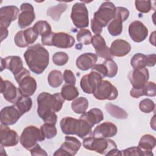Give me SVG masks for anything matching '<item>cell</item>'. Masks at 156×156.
Segmentation results:
<instances>
[{
  "mask_svg": "<svg viewBox=\"0 0 156 156\" xmlns=\"http://www.w3.org/2000/svg\"><path fill=\"white\" fill-rule=\"evenodd\" d=\"M61 94L65 100L70 101L76 99L79 94L77 88L74 86L69 84H65L62 87Z\"/></svg>",
  "mask_w": 156,
  "mask_h": 156,
  "instance_id": "obj_33",
  "label": "cell"
},
{
  "mask_svg": "<svg viewBox=\"0 0 156 156\" xmlns=\"http://www.w3.org/2000/svg\"><path fill=\"white\" fill-rule=\"evenodd\" d=\"M19 9L15 5L4 6L0 9V30L1 39L2 41L8 36L7 28L11 23L19 16Z\"/></svg>",
  "mask_w": 156,
  "mask_h": 156,
  "instance_id": "obj_7",
  "label": "cell"
},
{
  "mask_svg": "<svg viewBox=\"0 0 156 156\" xmlns=\"http://www.w3.org/2000/svg\"><path fill=\"white\" fill-rule=\"evenodd\" d=\"M116 13V7L110 1L103 2L98 11L94 12L93 18L91 20V28L95 35H100L102 28L112 21Z\"/></svg>",
  "mask_w": 156,
  "mask_h": 156,
  "instance_id": "obj_3",
  "label": "cell"
},
{
  "mask_svg": "<svg viewBox=\"0 0 156 156\" xmlns=\"http://www.w3.org/2000/svg\"><path fill=\"white\" fill-rule=\"evenodd\" d=\"M60 126L64 134L76 135L82 139L90 136L92 133V127L85 121L71 116L62 118Z\"/></svg>",
  "mask_w": 156,
  "mask_h": 156,
  "instance_id": "obj_4",
  "label": "cell"
},
{
  "mask_svg": "<svg viewBox=\"0 0 156 156\" xmlns=\"http://www.w3.org/2000/svg\"><path fill=\"white\" fill-rule=\"evenodd\" d=\"M52 62L55 65L63 66L65 65L69 60V57L66 52H57L52 55Z\"/></svg>",
  "mask_w": 156,
  "mask_h": 156,
  "instance_id": "obj_41",
  "label": "cell"
},
{
  "mask_svg": "<svg viewBox=\"0 0 156 156\" xmlns=\"http://www.w3.org/2000/svg\"><path fill=\"white\" fill-rule=\"evenodd\" d=\"M149 77V71L146 68L133 69L128 75L129 80L134 88H141L144 86Z\"/></svg>",
  "mask_w": 156,
  "mask_h": 156,
  "instance_id": "obj_18",
  "label": "cell"
},
{
  "mask_svg": "<svg viewBox=\"0 0 156 156\" xmlns=\"http://www.w3.org/2000/svg\"><path fill=\"white\" fill-rule=\"evenodd\" d=\"M155 115L153 116L152 119L151 120V126L152 127V129L154 130H155Z\"/></svg>",
  "mask_w": 156,
  "mask_h": 156,
  "instance_id": "obj_50",
  "label": "cell"
},
{
  "mask_svg": "<svg viewBox=\"0 0 156 156\" xmlns=\"http://www.w3.org/2000/svg\"><path fill=\"white\" fill-rule=\"evenodd\" d=\"M106 67L107 70V77H114L118 73V66L113 59H107L102 63Z\"/></svg>",
  "mask_w": 156,
  "mask_h": 156,
  "instance_id": "obj_40",
  "label": "cell"
},
{
  "mask_svg": "<svg viewBox=\"0 0 156 156\" xmlns=\"http://www.w3.org/2000/svg\"><path fill=\"white\" fill-rule=\"evenodd\" d=\"M91 71H94L101 74L102 77H107V70L105 67V66L102 63V64H95L91 68Z\"/></svg>",
  "mask_w": 156,
  "mask_h": 156,
  "instance_id": "obj_46",
  "label": "cell"
},
{
  "mask_svg": "<svg viewBox=\"0 0 156 156\" xmlns=\"http://www.w3.org/2000/svg\"><path fill=\"white\" fill-rule=\"evenodd\" d=\"M106 155H122L121 151L118 149L117 148H114L111 149Z\"/></svg>",
  "mask_w": 156,
  "mask_h": 156,
  "instance_id": "obj_48",
  "label": "cell"
},
{
  "mask_svg": "<svg viewBox=\"0 0 156 156\" xmlns=\"http://www.w3.org/2000/svg\"><path fill=\"white\" fill-rule=\"evenodd\" d=\"M70 17L76 27L83 29L88 26V12L84 3H75L72 7Z\"/></svg>",
  "mask_w": 156,
  "mask_h": 156,
  "instance_id": "obj_10",
  "label": "cell"
},
{
  "mask_svg": "<svg viewBox=\"0 0 156 156\" xmlns=\"http://www.w3.org/2000/svg\"><path fill=\"white\" fill-rule=\"evenodd\" d=\"M32 27L37 34L41 37L46 36L52 32L51 26L46 21H38L35 23Z\"/></svg>",
  "mask_w": 156,
  "mask_h": 156,
  "instance_id": "obj_35",
  "label": "cell"
},
{
  "mask_svg": "<svg viewBox=\"0 0 156 156\" xmlns=\"http://www.w3.org/2000/svg\"><path fill=\"white\" fill-rule=\"evenodd\" d=\"M117 132L118 129L115 124L111 122H104L94 128L91 136L96 138H108L115 136Z\"/></svg>",
  "mask_w": 156,
  "mask_h": 156,
  "instance_id": "obj_24",
  "label": "cell"
},
{
  "mask_svg": "<svg viewBox=\"0 0 156 156\" xmlns=\"http://www.w3.org/2000/svg\"><path fill=\"white\" fill-rule=\"evenodd\" d=\"M1 93L6 101L14 104L23 96L19 88L12 82L7 80H3L2 77H1Z\"/></svg>",
  "mask_w": 156,
  "mask_h": 156,
  "instance_id": "obj_15",
  "label": "cell"
},
{
  "mask_svg": "<svg viewBox=\"0 0 156 156\" xmlns=\"http://www.w3.org/2000/svg\"><path fill=\"white\" fill-rule=\"evenodd\" d=\"M76 38L77 41L80 43V44L88 45L91 43L92 35L89 30L85 29H81L77 32Z\"/></svg>",
  "mask_w": 156,
  "mask_h": 156,
  "instance_id": "obj_39",
  "label": "cell"
},
{
  "mask_svg": "<svg viewBox=\"0 0 156 156\" xmlns=\"http://www.w3.org/2000/svg\"><path fill=\"white\" fill-rule=\"evenodd\" d=\"M102 76L96 71H91L81 78L80 85L82 91L87 94H93L98 85L102 80Z\"/></svg>",
  "mask_w": 156,
  "mask_h": 156,
  "instance_id": "obj_13",
  "label": "cell"
},
{
  "mask_svg": "<svg viewBox=\"0 0 156 156\" xmlns=\"http://www.w3.org/2000/svg\"><path fill=\"white\" fill-rule=\"evenodd\" d=\"M63 75L60 71L54 69L51 71L48 76L49 85L53 88H57L63 82Z\"/></svg>",
  "mask_w": 156,
  "mask_h": 156,
  "instance_id": "obj_37",
  "label": "cell"
},
{
  "mask_svg": "<svg viewBox=\"0 0 156 156\" xmlns=\"http://www.w3.org/2000/svg\"><path fill=\"white\" fill-rule=\"evenodd\" d=\"M40 130L41 133L47 139H52L55 137L57 133V130L55 124L44 122L41 127Z\"/></svg>",
  "mask_w": 156,
  "mask_h": 156,
  "instance_id": "obj_38",
  "label": "cell"
},
{
  "mask_svg": "<svg viewBox=\"0 0 156 156\" xmlns=\"http://www.w3.org/2000/svg\"><path fill=\"white\" fill-rule=\"evenodd\" d=\"M81 147L80 141L74 136H66L65 142L54 153V155H75Z\"/></svg>",
  "mask_w": 156,
  "mask_h": 156,
  "instance_id": "obj_14",
  "label": "cell"
},
{
  "mask_svg": "<svg viewBox=\"0 0 156 156\" xmlns=\"http://www.w3.org/2000/svg\"><path fill=\"white\" fill-rule=\"evenodd\" d=\"M131 50L130 43L122 39H116L114 40L110 46V51L112 56L124 57L128 54Z\"/></svg>",
  "mask_w": 156,
  "mask_h": 156,
  "instance_id": "obj_26",
  "label": "cell"
},
{
  "mask_svg": "<svg viewBox=\"0 0 156 156\" xmlns=\"http://www.w3.org/2000/svg\"><path fill=\"white\" fill-rule=\"evenodd\" d=\"M135 5L136 10L141 13H148L152 9L151 1H135Z\"/></svg>",
  "mask_w": 156,
  "mask_h": 156,
  "instance_id": "obj_43",
  "label": "cell"
},
{
  "mask_svg": "<svg viewBox=\"0 0 156 156\" xmlns=\"http://www.w3.org/2000/svg\"><path fill=\"white\" fill-rule=\"evenodd\" d=\"M139 108L142 112L149 113L154 110L155 104L154 101L150 99H144L140 102Z\"/></svg>",
  "mask_w": 156,
  "mask_h": 156,
  "instance_id": "obj_42",
  "label": "cell"
},
{
  "mask_svg": "<svg viewBox=\"0 0 156 156\" xmlns=\"http://www.w3.org/2000/svg\"><path fill=\"white\" fill-rule=\"evenodd\" d=\"M82 144L85 149L102 155H106L111 149L117 148L116 144L112 140L92 136L84 138Z\"/></svg>",
  "mask_w": 156,
  "mask_h": 156,
  "instance_id": "obj_5",
  "label": "cell"
},
{
  "mask_svg": "<svg viewBox=\"0 0 156 156\" xmlns=\"http://www.w3.org/2000/svg\"><path fill=\"white\" fill-rule=\"evenodd\" d=\"M155 32L154 31L151 34V36L149 37V41L154 46H155Z\"/></svg>",
  "mask_w": 156,
  "mask_h": 156,
  "instance_id": "obj_49",
  "label": "cell"
},
{
  "mask_svg": "<svg viewBox=\"0 0 156 156\" xmlns=\"http://www.w3.org/2000/svg\"><path fill=\"white\" fill-rule=\"evenodd\" d=\"M130 95L133 98H139L143 96L154 97L156 95V85L154 82H147L141 88H132L130 90Z\"/></svg>",
  "mask_w": 156,
  "mask_h": 156,
  "instance_id": "obj_29",
  "label": "cell"
},
{
  "mask_svg": "<svg viewBox=\"0 0 156 156\" xmlns=\"http://www.w3.org/2000/svg\"><path fill=\"white\" fill-rule=\"evenodd\" d=\"M129 10L123 7H116V13L114 18L110 22L107 29L112 36L120 35L122 32V23L129 16Z\"/></svg>",
  "mask_w": 156,
  "mask_h": 156,
  "instance_id": "obj_11",
  "label": "cell"
},
{
  "mask_svg": "<svg viewBox=\"0 0 156 156\" xmlns=\"http://www.w3.org/2000/svg\"><path fill=\"white\" fill-rule=\"evenodd\" d=\"M23 68V60L19 56L11 55L6 57L4 58L1 57V71H2L4 69H7L15 76Z\"/></svg>",
  "mask_w": 156,
  "mask_h": 156,
  "instance_id": "obj_21",
  "label": "cell"
},
{
  "mask_svg": "<svg viewBox=\"0 0 156 156\" xmlns=\"http://www.w3.org/2000/svg\"><path fill=\"white\" fill-rule=\"evenodd\" d=\"M156 63L155 54L145 55L142 53L135 54L130 60V65L133 69L143 68L146 66H154Z\"/></svg>",
  "mask_w": 156,
  "mask_h": 156,
  "instance_id": "obj_23",
  "label": "cell"
},
{
  "mask_svg": "<svg viewBox=\"0 0 156 156\" xmlns=\"http://www.w3.org/2000/svg\"><path fill=\"white\" fill-rule=\"evenodd\" d=\"M35 18L34 8L31 4L23 3L20 6L18 24L21 29H24L30 25Z\"/></svg>",
  "mask_w": 156,
  "mask_h": 156,
  "instance_id": "obj_17",
  "label": "cell"
},
{
  "mask_svg": "<svg viewBox=\"0 0 156 156\" xmlns=\"http://www.w3.org/2000/svg\"><path fill=\"white\" fill-rule=\"evenodd\" d=\"M44 139L40 129L35 126H29L23 129L20 142L25 149L30 151L38 144V141H43Z\"/></svg>",
  "mask_w": 156,
  "mask_h": 156,
  "instance_id": "obj_8",
  "label": "cell"
},
{
  "mask_svg": "<svg viewBox=\"0 0 156 156\" xmlns=\"http://www.w3.org/2000/svg\"><path fill=\"white\" fill-rule=\"evenodd\" d=\"M88 107V101L84 97L74 99L71 103V109L77 114H83Z\"/></svg>",
  "mask_w": 156,
  "mask_h": 156,
  "instance_id": "obj_32",
  "label": "cell"
},
{
  "mask_svg": "<svg viewBox=\"0 0 156 156\" xmlns=\"http://www.w3.org/2000/svg\"><path fill=\"white\" fill-rule=\"evenodd\" d=\"M68 5L65 3H60L55 6L48 8L47 10V15L50 16L54 21H57L60 20L62 13L66 11Z\"/></svg>",
  "mask_w": 156,
  "mask_h": 156,
  "instance_id": "obj_34",
  "label": "cell"
},
{
  "mask_svg": "<svg viewBox=\"0 0 156 156\" xmlns=\"http://www.w3.org/2000/svg\"><path fill=\"white\" fill-rule=\"evenodd\" d=\"M15 105L20 113L22 115H24L31 109L32 106V101L30 97L22 96L15 104Z\"/></svg>",
  "mask_w": 156,
  "mask_h": 156,
  "instance_id": "obj_36",
  "label": "cell"
},
{
  "mask_svg": "<svg viewBox=\"0 0 156 156\" xmlns=\"http://www.w3.org/2000/svg\"><path fill=\"white\" fill-rule=\"evenodd\" d=\"M23 115L14 105L4 107L0 113L1 123L5 126L15 124Z\"/></svg>",
  "mask_w": 156,
  "mask_h": 156,
  "instance_id": "obj_20",
  "label": "cell"
},
{
  "mask_svg": "<svg viewBox=\"0 0 156 156\" xmlns=\"http://www.w3.org/2000/svg\"><path fill=\"white\" fill-rule=\"evenodd\" d=\"M128 31L131 39L136 43L144 41L148 35L147 28L142 22L138 20L133 21L130 24Z\"/></svg>",
  "mask_w": 156,
  "mask_h": 156,
  "instance_id": "obj_19",
  "label": "cell"
},
{
  "mask_svg": "<svg viewBox=\"0 0 156 156\" xmlns=\"http://www.w3.org/2000/svg\"><path fill=\"white\" fill-rule=\"evenodd\" d=\"M30 151L32 156H35V155L47 156L48 155V154L46 152V151L44 149H43L38 144H37L35 147H34L31 150H30Z\"/></svg>",
  "mask_w": 156,
  "mask_h": 156,
  "instance_id": "obj_47",
  "label": "cell"
},
{
  "mask_svg": "<svg viewBox=\"0 0 156 156\" xmlns=\"http://www.w3.org/2000/svg\"><path fill=\"white\" fill-rule=\"evenodd\" d=\"M38 35L34 30L33 27H29L24 30L18 32L15 37V44L20 48H25L29 44L34 43L38 38Z\"/></svg>",
  "mask_w": 156,
  "mask_h": 156,
  "instance_id": "obj_16",
  "label": "cell"
},
{
  "mask_svg": "<svg viewBox=\"0 0 156 156\" xmlns=\"http://www.w3.org/2000/svg\"><path fill=\"white\" fill-rule=\"evenodd\" d=\"M91 43L95 49V52L97 56L105 58V60L112 59L110 48L106 45V42L104 37L101 35H94L93 36Z\"/></svg>",
  "mask_w": 156,
  "mask_h": 156,
  "instance_id": "obj_25",
  "label": "cell"
},
{
  "mask_svg": "<svg viewBox=\"0 0 156 156\" xmlns=\"http://www.w3.org/2000/svg\"><path fill=\"white\" fill-rule=\"evenodd\" d=\"M79 119L85 121L91 127H93L95 124L99 123L104 119V115L99 108H93L88 112L82 114Z\"/></svg>",
  "mask_w": 156,
  "mask_h": 156,
  "instance_id": "obj_30",
  "label": "cell"
},
{
  "mask_svg": "<svg viewBox=\"0 0 156 156\" xmlns=\"http://www.w3.org/2000/svg\"><path fill=\"white\" fill-rule=\"evenodd\" d=\"M98 56L95 54L86 52L79 55L76 62V66L82 71H87L96 63Z\"/></svg>",
  "mask_w": 156,
  "mask_h": 156,
  "instance_id": "obj_27",
  "label": "cell"
},
{
  "mask_svg": "<svg viewBox=\"0 0 156 156\" xmlns=\"http://www.w3.org/2000/svg\"><path fill=\"white\" fill-rule=\"evenodd\" d=\"M24 57L30 71L36 74H41L49 62L48 51L39 43L28 47L24 53Z\"/></svg>",
  "mask_w": 156,
  "mask_h": 156,
  "instance_id": "obj_2",
  "label": "cell"
},
{
  "mask_svg": "<svg viewBox=\"0 0 156 156\" xmlns=\"http://www.w3.org/2000/svg\"><path fill=\"white\" fill-rule=\"evenodd\" d=\"M63 77L65 82L67 84H69L72 85H74L76 84V77L72 71L69 69H65L63 73Z\"/></svg>",
  "mask_w": 156,
  "mask_h": 156,
  "instance_id": "obj_44",
  "label": "cell"
},
{
  "mask_svg": "<svg viewBox=\"0 0 156 156\" xmlns=\"http://www.w3.org/2000/svg\"><path fill=\"white\" fill-rule=\"evenodd\" d=\"M41 43L46 46H54L58 48L67 49L75 43L74 37L68 33L52 32L49 35L41 37Z\"/></svg>",
  "mask_w": 156,
  "mask_h": 156,
  "instance_id": "obj_6",
  "label": "cell"
},
{
  "mask_svg": "<svg viewBox=\"0 0 156 156\" xmlns=\"http://www.w3.org/2000/svg\"><path fill=\"white\" fill-rule=\"evenodd\" d=\"M93 94L98 100L112 101L117 98L118 91L117 88L110 81L102 80Z\"/></svg>",
  "mask_w": 156,
  "mask_h": 156,
  "instance_id": "obj_12",
  "label": "cell"
},
{
  "mask_svg": "<svg viewBox=\"0 0 156 156\" xmlns=\"http://www.w3.org/2000/svg\"><path fill=\"white\" fill-rule=\"evenodd\" d=\"M37 113L44 122L55 124L57 121L55 112H58L65 102L61 93L54 94L42 92L37 96Z\"/></svg>",
  "mask_w": 156,
  "mask_h": 156,
  "instance_id": "obj_1",
  "label": "cell"
},
{
  "mask_svg": "<svg viewBox=\"0 0 156 156\" xmlns=\"http://www.w3.org/2000/svg\"><path fill=\"white\" fill-rule=\"evenodd\" d=\"M105 108L112 117L116 119H124L128 117V114L123 108L112 103L106 104Z\"/></svg>",
  "mask_w": 156,
  "mask_h": 156,
  "instance_id": "obj_31",
  "label": "cell"
},
{
  "mask_svg": "<svg viewBox=\"0 0 156 156\" xmlns=\"http://www.w3.org/2000/svg\"><path fill=\"white\" fill-rule=\"evenodd\" d=\"M155 146V138L152 135L145 134L141 138L138 147L141 151L143 156H151L154 155L152 151Z\"/></svg>",
  "mask_w": 156,
  "mask_h": 156,
  "instance_id": "obj_28",
  "label": "cell"
},
{
  "mask_svg": "<svg viewBox=\"0 0 156 156\" xmlns=\"http://www.w3.org/2000/svg\"><path fill=\"white\" fill-rule=\"evenodd\" d=\"M122 155H139L142 156L143 153L140 149L137 146L130 147L121 151Z\"/></svg>",
  "mask_w": 156,
  "mask_h": 156,
  "instance_id": "obj_45",
  "label": "cell"
},
{
  "mask_svg": "<svg viewBox=\"0 0 156 156\" xmlns=\"http://www.w3.org/2000/svg\"><path fill=\"white\" fill-rule=\"evenodd\" d=\"M14 77L18 83V88L23 96L30 97L34 94L37 90V82L30 76L29 71L24 68Z\"/></svg>",
  "mask_w": 156,
  "mask_h": 156,
  "instance_id": "obj_9",
  "label": "cell"
},
{
  "mask_svg": "<svg viewBox=\"0 0 156 156\" xmlns=\"http://www.w3.org/2000/svg\"><path fill=\"white\" fill-rule=\"evenodd\" d=\"M0 136L1 145L3 147L15 146L19 141V136L16 132L2 124L0 126Z\"/></svg>",
  "mask_w": 156,
  "mask_h": 156,
  "instance_id": "obj_22",
  "label": "cell"
}]
</instances>
